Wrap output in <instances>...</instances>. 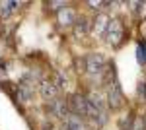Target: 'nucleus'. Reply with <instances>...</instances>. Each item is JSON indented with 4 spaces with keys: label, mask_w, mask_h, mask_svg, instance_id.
I'll return each mask as SVG.
<instances>
[{
    "label": "nucleus",
    "mask_w": 146,
    "mask_h": 130,
    "mask_svg": "<svg viewBox=\"0 0 146 130\" xmlns=\"http://www.w3.org/2000/svg\"><path fill=\"white\" fill-rule=\"evenodd\" d=\"M107 101H109V105H111L113 109L123 107L125 97H123V93H121V89H119V86H117V82H115V84H109V89H107Z\"/></svg>",
    "instance_id": "2"
},
{
    "label": "nucleus",
    "mask_w": 146,
    "mask_h": 130,
    "mask_svg": "<svg viewBox=\"0 0 146 130\" xmlns=\"http://www.w3.org/2000/svg\"><path fill=\"white\" fill-rule=\"evenodd\" d=\"M43 95L51 99L53 95H55V87L51 86V84H45V86H43Z\"/></svg>",
    "instance_id": "9"
},
{
    "label": "nucleus",
    "mask_w": 146,
    "mask_h": 130,
    "mask_svg": "<svg viewBox=\"0 0 146 130\" xmlns=\"http://www.w3.org/2000/svg\"><path fill=\"white\" fill-rule=\"evenodd\" d=\"M72 20H74V16H72V12L68 10V8H62V10L58 12V23L66 25V23H72Z\"/></svg>",
    "instance_id": "6"
},
{
    "label": "nucleus",
    "mask_w": 146,
    "mask_h": 130,
    "mask_svg": "<svg viewBox=\"0 0 146 130\" xmlns=\"http://www.w3.org/2000/svg\"><path fill=\"white\" fill-rule=\"evenodd\" d=\"M86 66H88V72L90 74H96V72H100L101 66H103V58H101L100 54H90L86 58Z\"/></svg>",
    "instance_id": "3"
},
{
    "label": "nucleus",
    "mask_w": 146,
    "mask_h": 130,
    "mask_svg": "<svg viewBox=\"0 0 146 130\" xmlns=\"http://www.w3.org/2000/svg\"><path fill=\"white\" fill-rule=\"evenodd\" d=\"M74 31H76V35H78V37L86 35V33L90 31V23L86 22V20H78V22L74 23Z\"/></svg>",
    "instance_id": "5"
},
{
    "label": "nucleus",
    "mask_w": 146,
    "mask_h": 130,
    "mask_svg": "<svg viewBox=\"0 0 146 130\" xmlns=\"http://www.w3.org/2000/svg\"><path fill=\"white\" fill-rule=\"evenodd\" d=\"M138 62L140 64L146 62V43H138Z\"/></svg>",
    "instance_id": "8"
},
{
    "label": "nucleus",
    "mask_w": 146,
    "mask_h": 130,
    "mask_svg": "<svg viewBox=\"0 0 146 130\" xmlns=\"http://www.w3.org/2000/svg\"><path fill=\"white\" fill-rule=\"evenodd\" d=\"M72 107L78 115H88V99L82 95H74L72 97Z\"/></svg>",
    "instance_id": "4"
},
{
    "label": "nucleus",
    "mask_w": 146,
    "mask_h": 130,
    "mask_svg": "<svg viewBox=\"0 0 146 130\" xmlns=\"http://www.w3.org/2000/svg\"><path fill=\"white\" fill-rule=\"evenodd\" d=\"M135 130H142V120H138V122H136V128Z\"/></svg>",
    "instance_id": "10"
},
{
    "label": "nucleus",
    "mask_w": 146,
    "mask_h": 130,
    "mask_svg": "<svg viewBox=\"0 0 146 130\" xmlns=\"http://www.w3.org/2000/svg\"><path fill=\"white\" fill-rule=\"evenodd\" d=\"M121 39H123V25H121V22L113 20V22H109V27H107V41H109V45H119Z\"/></svg>",
    "instance_id": "1"
},
{
    "label": "nucleus",
    "mask_w": 146,
    "mask_h": 130,
    "mask_svg": "<svg viewBox=\"0 0 146 130\" xmlns=\"http://www.w3.org/2000/svg\"><path fill=\"white\" fill-rule=\"evenodd\" d=\"M66 130H86V128H84V124H82L78 119L72 117V119H68V128Z\"/></svg>",
    "instance_id": "7"
}]
</instances>
